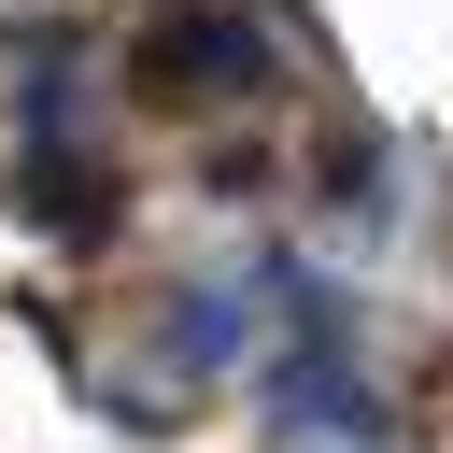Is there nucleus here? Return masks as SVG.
<instances>
[{"label":"nucleus","mask_w":453,"mask_h":453,"mask_svg":"<svg viewBox=\"0 0 453 453\" xmlns=\"http://www.w3.org/2000/svg\"><path fill=\"white\" fill-rule=\"evenodd\" d=\"M156 99H184V85H269V42L226 14V0H198V14H170V28H142V57H127Z\"/></svg>","instance_id":"obj_1"},{"label":"nucleus","mask_w":453,"mask_h":453,"mask_svg":"<svg viewBox=\"0 0 453 453\" xmlns=\"http://www.w3.org/2000/svg\"><path fill=\"white\" fill-rule=\"evenodd\" d=\"M14 212H28L42 241H99V226H113V170L71 156V142H28V156H14Z\"/></svg>","instance_id":"obj_2"}]
</instances>
